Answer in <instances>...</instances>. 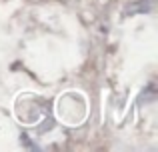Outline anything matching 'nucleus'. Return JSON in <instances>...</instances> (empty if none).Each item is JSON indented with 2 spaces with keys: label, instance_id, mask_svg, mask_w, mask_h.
<instances>
[]
</instances>
